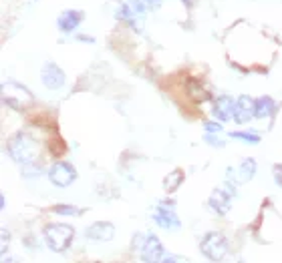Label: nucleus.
Returning <instances> with one entry per match:
<instances>
[{
  "label": "nucleus",
  "mask_w": 282,
  "mask_h": 263,
  "mask_svg": "<svg viewBox=\"0 0 282 263\" xmlns=\"http://www.w3.org/2000/svg\"><path fill=\"white\" fill-rule=\"evenodd\" d=\"M182 183H184V171L182 169H176V171H172V173H168L164 177V189H166V193H174Z\"/></svg>",
  "instance_id": "nucleus-17"
},
{
  "label": "nucleus",
  "mask_w": 282,
  "mask_h": 263,
  "mask_svg": "<svg viewBox=\"0 0 282 263\" xmlns=\"http://www.w3.org/2000/svg\"><path fill=\"white\" fill-rule=\"evenodd\" d=\"M254 116V98L248 94H240L236 98V106H234V122L236 124H246L250 122Z\"/></svg>",
  "instance_id": "nucleus-8"
},
{
  "label": "nucleus",
  "mask_w": 282,
  "mask_h": 263,
  "mask_svg": "<svg viewBox=\"0 0 282 263\" xmlns=\"http://www.w3.org/2000/svg\"><path fill=\"white\" fill-rule=\"evenodd\" d=\"M141 4H144L148 10H154V8H158V6H162V2L164 0H139Z\"/></svg>",
  "instance_id": "nucleus-22"
},
{
  "label": "nucleus",
  "mask_w": 282,
  "mask_h": 263,
  "mask_svg": "<svg viewBox=\"0 0 282 263\" xmlns=\"http://www.w3.org/2000/svg\"><path fill=\"white\" fill-rule=\"evenodd\" d=\"M133 251L139 259H144V261H158L164 257V245L162 241L152 235V233H137L133 237Z\"/></svg>",
  "instance_id": "nucleus-3"
},
{
  "label": "nucleus",
  "mask_w": 282,
  "mask_h": 263,
  "mask_svg": "<svg viewBox=\"0 0 282 263\" xmlns=\"http://www.w3.org/2000/svg\"><path fill=\"white\" fill-rule=\"evenodd\" d=\"M274 110H276V100L274 98L264 94V96H258L254 100V116L256 118H266V116L274 114Z\"/></svg>",
  "instance_id": "nucleus-15"
},
{
  "label": "nucleus",
  "mask_w": 282,
  "mask_h": 263,
  "mask_svg": "<svg viewBox=\"0 0 282 263\" xmlns=\"http://www.w3.org/2000/svg\"><path fill=\"white\" fill-rule=\"evenodd\" d=\"M154 221L162 227V229H180V217L178 213L174 211V203L172 201H162L156 211H154Z\"/></svg>",
  "instance_id": "nucleus-7"
},
{
  "label": "nucleus",
  "mask_w": 282,
  "mask_h": 263,
  "mask_svg": "<svg viewBox=\"0 0 282 263\" xmlns=\"http://www.w3.org/2000/svg\"><path fill=\"white\" fill-rule=\"evenodd\" d=\"M256 167H258V165H256V161L248 157V159H244V161L238 165V169H236V171H232V169L228 171V179H230V181H234L236 185H240V183H248V181L256 175Z\"/></svg>",
  "instance_id": "nucleus-11"
},
{
  "label": "nucleus",
  "mask_w": 282,
  "mask_h": 263,
  "mask_svg": "<svg viewBox=\"0 0 282 263\" xmlns=\"http://www.w3.org/2000/svg\"><path fill=\"white\" fill-rule=\"evenodd\" d=\"M204 128H206V133H222V122L206 120V122H204Z\"/></svg>",
  "instance_id": "nucleus-21"
},
{
  "label": "nucleus",
  "mask_w": 282,
  "mask_h": 263,
  "mask_svg": "<svg viewBox=\"0 0 282 263\" xmlns=\"http://www.w3.org/2000/svg\"><path fill=\"white\" fill-rule=\"evenodd\" d=\"M188 94L196 100V102H202V100H208L210 98V92L202 86V82L200 80H196V78H190L188 80Z\"/></svg>",
  "instance_id": "nucleus-16"
},
{
  "label": "nucleus",
  "mask_w": 282,
  "mask_h": 263,
  "mask_svg": "<svg viewBox=\"0 0 282 263\" xmlns=\"http://www.w3.org/2000/svg\"><path fill=\"white\" fill-rule=\"evenodd\" d=\"M274 181L282 187V165H274Z\"/></svg>",
  "instance_id": "nucleus-23"
},
{
  "label": "nucleus",
  "mask_w": 282,
  "mask_h": 263,
  "mask_svg": "<svg viewBox=\"0 0 282 263\" xmlns=\"http://www.w3.org/2000/svg\"><path fill=\"white\" fill-rule=\"evenodd\" d=\"M85 235L93 241H111L115 237V225L109 221H97L87 227Z\"/></svg>",
  "instance_id": "nucleus-12"
},
{
  "label": "nucleus",
  "mask_w": 282,
  "mask_h": 263,
  "mask_svg": "<svg viewBox=\"0 0 282 263\" xmlns=\"http://www.w3.org/2000/svg\"><path fill=\"white\" fill-rule=\"evenodd\" d=\"M53 213H59V215H79L81 209L73 207V205H53Z\"/></svg>",
  "instance_id": "nucleus-19"
},
{
  "label": "nucleus",
  "mask_w": 282,
  "mask_h": 263,
  "mask_svg": "<svg viewBox=\"0 0 282 263\" xmlns=\"http://www.w3.org/2000/svg\"><path fill=\"white\" fill-rule=\"evenodd\" d=\"M83 18H85V14H83L81 10H65V12H61V16L57 18L59 30L65 32V34H69V32H73V30L81 24Z\"/></svg>",
  "instance_id": "nucleus-13"
},
{
  "label": "nucleus",
  "mask_w": 282,
  "mask_h": 263,
  "mask_svg": "<svg viewBox=\"0 0 282 263\" xmlns=\"http://www.w3.org/2000/svg\"><path fill=\"white\" fill-rule=\"evenodd\" d=\"M230 199H232V195L222 187V189H214L212 191V195H210V201H208V205L218 213V215H226L228 211H230Z\"/></svg>",
  "instance_id": "nucleus-14"
},
{
  "label": "nucleus",
  "mask_w": 282,
  "mask_h": 263,
  "mask_svg": "<svg viewBox=\"0 0 282 263\" xmlns=\"http://www.w3.org/2000/svg\"><path fill=\"white\" fill-rule=\"evenodd\" d=\"M77 179V171L71 163L67 161H57L51 169H49V181L55 185V187H69L73 181Z\"/></svg>",
  "instance_id": "nucleus-6"
},
{
  "label": "nucleus",
  "mask_w": 282,
  "mask_h": 263,
  "mask_svg": "<svg viewBox=\"0 0 282 263\" xmlns=\"http://www.w3.org/2000/svg\"><path fill=\"white\" fill-rule=\"evenodd\" d=\"M39 153H41V145L29 133H17L15 137L9 139V155L23 167L35 165L39 161Z\"/></svg>",
  "instance_id": "nucleus-1"
},
{
  "label": "nucleus",
  "mask_w": 282,
  "mask_h": 263,
  "mask_svg": "<svg viewBox=\"0 0 282 263\" xmlns=\"http://www.w3.org/2000/svg\"><path fill=\"white\" fill-rule=\"evenodd\" d=\"M3 98H5V104L13 106V108H27L31 102H33V94L31 90L21 84V82H15V80H7L3 84Z\"/></svg>",
  "instance_id": "nucleus-4"
},
{
  "label": "nucleus",
  "mask_w": 282,
  "mask_h": 263,
  "mask_svg": "<svg viewBox=\"0 0 282 263\" xmlns=\"http://www.w3.org/2000/svg\"><path fill=\"white\" fill-rule=\"evenodd\" d=\"M41 80H43V84H45L47 88L57 90V88H61V86L65 84V70L59 68L55 62H47V64L43 66Z\"/></svg>",
  "instance_id": "nucleus-9"
},
{
  "label": "nucleus",
  "mask_w": 282,
  "mask_h": 263,
  "mask_svg": "<svg viewBox=\"0 0 282 263\" xmlns=\"http://www.w3.org/2000/svg\"><path fill=\"white\" fill-rule=\"evenodd\" d=\"M77 40H83L85 44H91V42H95V38H91V36H87V34H77Z\"/></svg>",
  "instance_id": "nucleus-24"
},
{
  "label": "nucleus",
  "mask_w": 282,
  "mask_h": 263,
  "mask_svg": "<svg viewBox=\"0 0 282 263\" xmlns=\"http://www.w3.org/2000/svg\"><path fill=\"white\" fill-rule=\"evenodd\" d=\"M206 143H208V145H212V147H218V149L226 145V141H224V139H220V137H216V133H208V135H206Z\"/></svg>",
  "instance_id": "nucleus-20"
},
{
  "label": "nucleus",
  "mask_w": 282,
  "mask_h": 263,
  "mask_svg": "<svg viewBox=\"0 0 282 263\" xmlns=\"http://www.w3.org/2000/svg\"><path fill=\"white\" fill-rule=\"evenodd\" d=\"M230 139H236V141H244L248 145H258L260 143V135L254 133V130H232L228 133Z\"/></svg>",
  "instance_id": "nucleus-18"
},
{
  "label": "nucleus",
  "mask_w": 282,
  "mask_h": 263,
  "mask_svg": "<svg viewBox=\"0 0 282 263\" xmlns=\"http://www.w3.org/2000/svg\"><path fill=\"white\" fill-rule=\"evenodd\" d=\"M234 106H236V100L230 96V94H222L214 100V106H212V114L220 120V122H226L234 116Z\"/></svg>",
  "instance_id": "nucleus-10"
},
{
  "label": "nucleus",
  "mask_w": 282,
  "mask_h": 263,
  "mask_svg": "<svg viewBox=\"0 0 282 263\" xmlns=\"http://www.w3.org/2000/svg\"><path fill=\"white\" fill-rule=\"evenodd\" d=\"M73 235H75V229L69 223H51L45 227V241L49 249L55 253L67 251L69 245L73 243Z\"/></svg>",
  "instance_id": "nucleus-2"
},
{
  "label": "nucleus",
  "mask_w": 282,
  "mask_h": 263,
  "mask_svg": "<svg viewBox=\"0 0 282 263\" xmlns=\"http://www.w3.org/2000/svg\"><path fill=\"white\" fill-rule=\"evenodd\" d=\"M200 249H202V253H204L208 259L220 261V259H224V255H226V251H228V241H226L224 235L212 231V233H208V235L202 239Z\"/></svg>",
  "instance_id": "nucleus-5"
}]
</instances>
